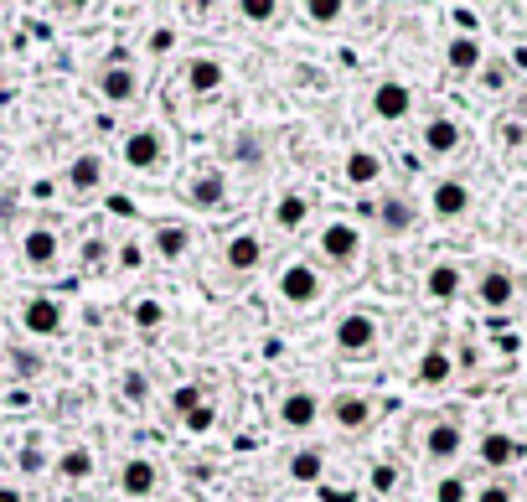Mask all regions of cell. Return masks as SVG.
<instances>
[{
  "instance_id": "1",
  "label": "cell",
  "mask_w": 527,
  "mask_h": 502,
  "mask_svg": "<svg viewBox=\"0 0 527 502\" xmlns=\"http://www.w3.org/2000/svg\"><path fill=\"white\" fill-rule=\"evenodd\" d=\"M372 342H378V321H372L367 311H352L336 321V347L341 352H367Z\"/></svg>"
},
{
  "instance_id": "2",
  "label": "cell",
  "mask_w": 527,
  "mask_h": 502,
  "mask_svg": "<svg viewBox=\"0 0 527 502\" xmlns=\"http://www.w3.org/2000/svg\"><path fill=\"white\" fill-rule=\"evenodd\" d=\"M279 295H285L290 306H310L321 295V275L310 270V264H290V270L279 275Z\"/></svg>"
},
{
  "instance_id": "3",
  "label": "cell",
  "mask_w": 527,
  "mask_h": 502,
  "mask_svg": "<svg viewBox=\"0 0 527 502\" xmlns=\"http://www.w3.org/2000/svg\"><path fill=\"white\" fill-rule=\"evenodd\" d=\"M316 415H321V404H316V394H305V389L279 399V425H285V430H310Z\"/></svg>"
},
{
  "instance_id": "4",
  "label": "cell",
  "mask_w": 527,
  "mask_h": 502,
  "mask_svg": "<svg viewBox=\"0 0 527 502\" xmlns=\"http://www.w3.org/2000/svg\"><path fill=\"white\" fill-rule=\"evenodd\" d=\"M155 482H161V471H155V461H145V456H135V461L119 466V492H124V497H150Z\"/></svg>"
},
{
  "instance_id": "5",
  "label": "cell",
  "mask_w": 527,
  "mask_h": 502,
  "mask_svg": "<svg viewBox=\"0 0 527 502\" xmlns=\"http://www.w3.org/2000/svg\"><path fill=\"white\" fill-rule=\"evenodd\" d=\"M357 249H362V233L352 223H326V233H321V254L326 259L347 264V259H357Z\"/></svg>"
},
{
  "instance_id": "6",
  "label": "cell",
  "mask_w": 527,
  "mask_h": 502,
  "mask_svg": "<svg viewBox=\"0 0 527 502\" xmlns=\"http://www.w3.org/2000/svg\"><path fill=\"white\" fill-rule=\"evenodd\" d=\"M161 156H166V145H161V135H155V130H135L130 140H124V161H130L135 171L161 166Z\"/></svg>"
},
{
  "instance_id": "7",
  "label": "cell",
  "mask_w": 527,
  "mask_h": 502,
  "mask_svg": "<svg viewBox=\"0 0 527 502\" xmlns=\"http://www.w3.org/2000/svg\"><path fill=\"white\" fill-rule=\"evenodd\" d=\"M409 109H414V94L403 83H378L372 88V114H378V120H403Z\"/></svg>"
},
{
  "instance_id": "8",
  "label": "cell",
  "mask_w": 527,
  "mask_h": 502,
  "mask_svg": "<svg viewBox=\"0 0 527 502\" xmlns=\"http://www.w3.org/2000/svg\"><path fill=\"white\" fill-rule=\"evenodd\" d=\"M331 420H336L341 430H362V425L372 420V399H367V394H341V399H331Z\"/></svg>"
},
{
  "instance_id": "9",
  "label": "cell",
  "mask_w": 527,
  "mask_h": 502,
  "mask_svg": "<svg viewBox=\"0 0 527 502\" xmlns=\"http://www.w3.org/2000/svg\"><path fill=\"white\" fill-rule=\"evenodd\" d=\"M460 425H450V420H440V425H429V435H424V451H429V461H450V456H460Z\"/></svg>"
},
{
  "instance_id": "10",
  "label": "cell",
  "mask_w": 527,
  "mask_h": 502,
  "mask_svg": "<svg viewBox=\"0 0 527 502\" xmlns=\"http://www.w3.org/2000/svg\"><path fill=\"white\" fill-rule=\"evenodd\" d=\"M99 88H104V99H109V104H130L140 83H135V68L109 63V68H104V78H99Z\"/></svg>"
},
{
  "instance_id": "11",
  "label": "cell",
  "mask_w": 527,
  "mask_h": 502,
  "mask_svg": "<svg viewBox=\"0 0 527 502\" xmlns=\"http://www.w3.org/2000/svg\"><path fill=\"white\" fill-rule=\"evenodd\" d=\"M429 202H434V213H440V218H460L465 208H471V187H465V182H440Z\"/></svg>"
},
{
  "instance_id": "12",
  "label": "cell",
  "mask_w": 527,
  "mask_h": 502,
  "mask_svg": "<svg viewBox=\"0 0 527 502\" xmlns=\"http://www.w3.org/2000/svg\"><path fill=\"white\" fill-rule=\"evenodd\" d=\"M264 259V244H259V233H233V239H228V264H233V270L238 275H248V270H254V264Z\"/></svg>"
},
{
  "instance_id": "13",
  "label": "cell",
  "mask_w": 527,
  "mask_h": 502,
  "mask_svg": "<svg viewBox=\"0 0 527 502\" xmlns=\"http://www.w3.org/2000/svg\"><path fill=\"white\" fill-rule=\"evenodd\" d=\"M21 254H26V264L47 270V264L57 259V233H52V228H31L26 239H21Z\"/></svg>"
},
{
  "instance_id": "14",
  "label": "cell",
  "mask_w": 527,
  "mask_h": 502,
  "mask_svg": "<svg viewBox=\"0 0 527 502\" xmlns=\"http://www.w3.org/2000/svg\"><path fill=\"white\" fill-rule=\"evenodd\" d=\"M512 295H517V285H512V275H507V270H486V275H481V301H486L491 311L512 306Z\"/></svg>"
},
{
  "instance_id": "15",
  "label": "cell",
  "mask_w": 527,
  "mask_h": 502,
  "mask_svg": "<svg viewBox=\"0 0 527 502\" xmlns=\"http://www.w3.org/2000/svg\"><path fill=\"white\" fill-rule=\"evenodd\" d=\"M455 145H460V125L455 120H429L424 125V151L429 156H450Z\"/></svg>"
},
{
  "instance_id": "16",
  "label": "cell",
  "mask_w": 527,
  "mask_h": 502,
  "mask_svg": "<svg viewBox=\"0 0 527 502\" xmlns=\"http://www.w3.org/2000/svg\"><path fill=\"white\" fill-rule=\"evenodd\" d=\"M21 321H26V332H37V337H52V332L62 327V311H57L52 301H26Z\"/></svg>"
},
{
  "instance_id": "17",
  "label": "cell",
  "mask_w": 527,
  "mask_h": 502,
  "mask_svg": "<svg viewBox=\"0 0 527 502\" xmlns=\"http://www.w3.org/2000/svg\"><path fill=\"white\" fill-rule=\"evenodd\" d=\"M445 63H450V73H476L481 68V42L476 37H455L445 47Z\"/></svg>"
},
{
  "instance_id": "18",
  "label": "cell",
  "mask_w": 527,
  "mask_h": 502,
  "mask_svg": "<svg viewBox=\"0 0 527 502\" xmlns=\"http://www.w3.org/2000/svg\"><path fill=\"white\" fill-rule=\"evenodd\" d=\"M378 176H383L378 151H352V156H347V182H352V187H372Z\"/></svg>"
},
{
  "instance_id": "19",
  "label": "cell",
  "mask_w": 527,
  "mask_h": 502,
  "mask_svg": "<svg viewBox=\"0 0 527 502\" xmlns=\"http://www.w3.org/2000/svg\"><path fill=\"white\" fill-rule=\"evenodd\" d=\"M99 182H104V161H99V156H78V161L68 166V187H73V192H93Z\"/></svg>"
},
{
  "instance_id": "20",
  "label": "cell",
  "mask_w": 527,
  "mask_h": 502,
  "mask_svg": "<svg viewBox=\"0 0 527 502\" xmlns=\"http://www.w3.org/2000/svg\"><path fill=\"white\" fill-rule=\"evenodd\" d=\"M378 218H383L388 233H409V228H414V202H409V197H383Z\"/></svg>"
},
{
  "instance_id": "21",
  "label": "cell",
  "mask_w": 527,
  "mask_h": 502,
  "mask_svg": "<svg viewBox=\"0 0 527 502\" xmlns=\"http://www.w3.org/2000/svg\"><path fill=\"white\" fill-rule=\"evenodd\" d=\"M517 456H522V446H517L512 435H486V440H481V461H486V466H512Z\"/></svg>"
},
{
  "instance_id": "22",
  "label": "cell",
  "mask_w": 527,
  "mask_h": 502,
  "mask_svg": "<svg viewBox=\"0 0 527 502\" xmlns=\"http://www.w3.org/2000/svg\"><path fill=\"white\" fill-rule=\"evenodd\" d=\"M424 290L434 295V301H450V295L460 290V270L455 264H434V270L424 275Z\"/></svg>"
},
{
  "instance_id": "23",
  "label": "cell",
  "mask_w": 527,
  "mask_h": 502,
  "mask_svg": "<svg viewBox=\"0 0 527 502\" xmlns=\"http://www.w3.org/2000/svg\"><path fill=\"white\" fill-rule=\"evenodd\" d=\"M186 83H192L197 94H212V88L223 83V63H217V57H197V63L186 68Z\"/></svg>"
},
{
  "instance_id": "24",
  "label": "cell",
  "mask_w": 527,
  "mask_h": 502,
  "mask_svg": "<svg viewBox=\"0 0 527 502\" xmlns=\"http://www.w3.org/2000/svg\"><path fill=\"white\" fill-rule=\"evenodd\" d=\"M445 378H450V352H445V347H429V352H424V363H419V383L440 389Z\"/></svg>"
},
{
  "instance_id": "25",
  "label": "cell",
  "mask_w": 527,
  "mask_h": 502,
  "mask_svg": "<svg viewBox=\"0 0 527 502\" xmlns=\"http://www.w3.org/2000/svg\"><path fill=\"white\" fill-rule=\"evenodd\" d=\"M274 223H279V228H300V223H305V197H300V192H285V197H279V202H274Z\"/></svg>"
},
{
  "instance_id": "26",
  "label": "cell",
  "mask_w": 527,
  "mask_h": 502,
  "mask_svg": "<svg viewBox=\"0 0 527 502\" xmlns=\"http://www.w3.org/2000/svg\"><path fill=\"white\" fill-rule=\"evenodd\" d=\"M57 471H62V477H68V482H88V477H93V456H88L83 446H73L68 456L57 461Z\"/></svg>"
},
{
  "instance_id": "27",
  "label": "cell",
  "mask_w": 527,
  "mask_h": 502,
  "mask_svg": "<svg viewBox=\"0 0 527 502\" xmlns=\"http://www.w3.org/2000/svg\"><path fill=\"white\" fill-rule=\"evenodd\" d=\"M192 202H197V208H217V202H223V176H217V171L197 176V182H192Z\"/></svg>"
},
{
  "instance_id": "28",
  "label": "cell",
  "mask_w": 527,
  "mask_h": 502,
  "mask_svg": "<svg viewBox=\"0 0 527 502\" xmlns=\"http://www.w3.org/2000/svg\"><path fill=\"white\" fill-rule=\"evenodd\" d=\"M321 471H326L321 451H300V456L290 461V477H295V482H321Z\"/></svg>"
},
{
  "instance_id": "29",
  "label": "cell",
  "mask_w": 527,
  "mask_h": 502,
  "mask_svg": "<svg viewBox=\"0 0 527 502\" xmlns=\"http://www.w3.org/2000/svg\"><path fill=\"white\" fill-rule=\"evenodd\" d=\"M171 404H176V415H192V409H197V404H207V399H202L197 383H181V389L171 394Z\"/></svg>"
},
{
  "instance_id": "30",
  "label": "cell",
  "mask_w": 527,
  "mask_h": 502,
  "mask_svg": "<svg viewBox=\"0 0 527 502\" xmlns=\"http://www.w3.org/2000/svg\"><path fill=\"white\" fill-rule=\"evenodd\" d=\"M471 497V487H465V477H445L440 487H434V502H465Z\"/></svg>"
},
{
  "instance_id": "31",
  "label": "cell",
  "mask_w": 527,
  "mask_h": 502,
  "mask_svg": "<svg viewBox=\"0 0 527 502\" xmlns=\"http://www.w3.org/2000/svg\"><path fill=\"white\" fill-rule=\"evenodd\" d=\"M181 420H186V430H192V435H207L212 420H217V409H212V404H197L192 415H181Z\"/></svg>"
},
{
  "instance_id": "32",
  "label": "cell",
  "mask_w": 527,
  "mask_h": 502,
  "mask_svg": "<svg viewBox=\"0 0 527 502\" xmlns=\"http://www.w3.org/2000/svg\"><path fill=\"white\" fill-rule=\"evenodd\" d=\"M161 254L166 259H181L186 254V228H161Z\"/></svg>"
},
{
  "instance_id": "33",
  "label": "cell",
  "mask_w": 527,
  "mask_h": 502,
  "mask_svg": "<svg viewBox=\"0 0 527 502\" xmlns=\"http://www.w3.org/2000/svg\"><path fill=\"white\" fill-rule=\"evenodd\" d=\"M305 16L326 26V21H336V16H341V0H310V6H305Z\"/></svg>"
},
{
  "instance_id": "34",
  "label": "cell",
  "mask_w": 527,
  "mask_h": 502,
  "mask_svg": "<svg viewBox=\"0 0 527 502\" xmlns=\"http://www.w3.org/2000/svg\"><path fill=\"white\" fill-rule=\"evenodd\" d=\"M161 316H166V311H161V301H140V306H135V327H145V332H150V327H161Z\"/></svg>"
},
{
  "instance_id": "35",
  "label": "cell",
  "mask_w": 527,
  "mask_h": 502,
  "mask_svg": "<svg viewBox=\"0 0 527 502\" xmlns=\"http://www.w3.org/2000/svg\"><path fill=\"white\" fill-rule=\"evenodd\" d=\"M243 16H248V21H274L279 6H274V0H243Z\"/></svg>"
},
{
  "instance_id": "36",
  "label": "cell",
  "mask_w": 527,
  "mask_h": 502,
  "mask_svg": "<svg viewBox=\"0 0 527 502\" xmlns=\"http://www.w3.org/2000/svg\"><path fill=\"white\" fill-rule=\"evenodd\" d=\"M398 487V471L393 466H372V492H393Z\"/></svg>"
},
{
  "instance_id": "37",
  "label": "cell",
  "mask_w": 527,
  "mask_h": 502,
  "mask_svg": "<svg viewBox=\"0 0 527 502\" xmlns=\"http://www.w3.org/2000/svg\"><path fill=\"white\" fill-rule=\"evenodd\" d=\"M145 47H150V52H171V47H176V32H171V26H161V32H150Z\"/></svg>"
},
{
  "instance_id": "38",
  "label": "cell",
  "mask_w": 527,
  "mask_h": 502,
  "mask_svg": "<svg viewBox=\"0 0 527 502\" xmlns=\"http://www.w3.org/2000/svg\"><path fill=\"white\" fill-rule=\"evenodd\" d=\"M476 502H512V487H507V482H491V487H481Z\"/></svg>"
},
{
  "instance_id": "39",
  "label": "cell",
  "mask_w": 527,
  "mask_h": 502,
  "mask_svg": "<svg viewBox=\"0 0 527 502\" xmlns=\"http://www.w3.org/2000/svg\"><path fill=\"white\" fill-rule=\"evenodd\" d=\"M481 83H486V88H491V94H496V88H502V83H507V63H491V68L481 73Z\"/></svg>"
},
{
  "instance_id": "40",
  "label": "cell",
  "mask_w": 527,
  "mask_h": 502,
  "mask_svg": "<svg viewBox=\"0 0 527 502\" xmlns=\"http://www.w3.org/2000/svg\"><path fill=\"white\" fill-rule=\"evenodd\" d=\"M124 394H130V399H145V373H124Z\"/></svg>"
},
{
  "instance_id": "41",
  "label": "cell",
  "mask_w": 527,
  "mask_h": 502,
  "mask_svg": "<svg viewBox=\"0 0 527 502\" xmlns=\"http://www.w3.org/2000/svg\"><path fill=\"white\" fill-rule=\"evenodd\" d=\"M21 466H26V471H42V451L26 446V451H21Z\"/></svg>"
},
{
  "instance_id": "42",
  "label": "cell",
  "mask_w": 527,
  "mask_h": 502,
  "mask_svg": "<svg viewBox=\"0 0 527 502\" xmlns=\"http://www.w3.org/2000/svg\"><path fill=\"white\" fill-rule=\"evenodd\" d=\"M16 368H21V378H31V373H42V358H21Z\"/></svg>"
},
{
  "instance_id": "43",
  "label": "cell",
  "mask_w": 527,
  "mask_h": 502,
  "mask_svg": "<svg viewBox=\"0 0 527 502\" xmlns=\"http://www.w3.org/2000/svg\"><path fill=\"white\" fill-rule=\"evenodd\" d=\"M0 502H21V492L16 487H0Z\"/></svg>"
}]
</instances>
